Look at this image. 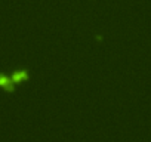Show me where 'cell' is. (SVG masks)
Here are the masks:
<instances>
[{
    "label": "cell",
    "instance_id": "cell-1",
    "mask_svg": "<svg viewBox=\"0 0 151 142\" xmlns=\"http://www.w3.org/2000/svg\"><path fill=\"white\" fill-rule=\"evenodd\" d=\"M27 77H28V74L25 73V71H21V73H18V74L14 76V80L15 82H19V80H25Z\"/></svg>",
    "mask_w": 151,
    "mask_h": 142
}]
</instances>
